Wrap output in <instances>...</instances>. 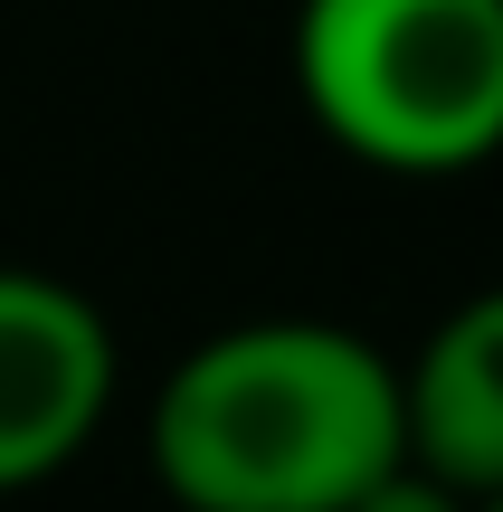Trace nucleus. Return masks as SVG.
<instances>
[{
	"mask_svg": "<svg viewBox=\"0 0 503 512\" xmlns=\"http://www.w3.org/2000/svg\"><path fill=\"white\" fill-rule=\"evenodd\" d=\"M399 427L456 494H503V285L466 294L399 370Z\"/></svg>",
	"mask_w": 503,
	"mask_h": 512,
	"instance_id": "obj_4",
	"label": "nucleus"
},
{
	"mask_svg": "<svg viewBox=\"0 0 503 512\" xmlns=\"http://www.w3.org/2000/svg\"><path fill=\"white\" fill-rule=\"evenodd\" d=\"M114 408V323L38 266H0V494L86 456Z\"/></svg>",
	"mask_w": 503,
	"mask_h": 512,
	"instance_id": "obj_3",
	"label": "nucleus"
},
{
	"mask_svg": "<svg viewBox=\"0 0 503 512\" xmlns=\"http://www.w3.org/2000/svg\"><path fill=\"white\" fill-rule=\"evenodd\" d=\"M399 456V361L314 313L209 332L152 408V475L181 512H342Z\"/></svg>",
	"mask_w": 503,
	"mask_h": 512,
	"instance_id": "obj_1",
	"label": "nucleus"
},
{
	"mask_svg": "<svg viewBox=\"0 0 503 512\" xmlns=\"http://www.w3.org/2000/svg\"><path fill=\"white\" fill-rule=\"evenodd\" d=\"M342 512H475V494H456L447 475H428L418 456H399L390 475H371V484H361V494L342 503Z\"/></svg>",
	"mask_w": 503,
	"mask_h": 512,
	"instance_id": "obj_5",
	"label": "nucleus"
},
{
	"mask_svg": "<svg viewBox=\"0 0 503 512\" xmlns=\"http://www.w3.org/2000/svg\"><path fill=\"white\" fill-rule=\"evenodd\" d=\"M475 512H503V494H475Z\"/></svg>",
	"mask_w": 503,
	"mask_h": 512,
	"instance_id": "obj_6",
	"label": "nucleus"
},
{
	"mask_svg": "<svg viewBox=\"0 0 503 512\" xmlns=\"http://www.w3.org/2000/svg\"><path fill=\"white\" fill-rule=\"evenodd\" d=\"M295 86L371 171H475L503 152V0H304Z\"/></svg>",
	"mask_w": 503,
	"mask_h": 512,
	"instance_id": "obj_2",
	"label": "nucleus"
}]
</instances>
